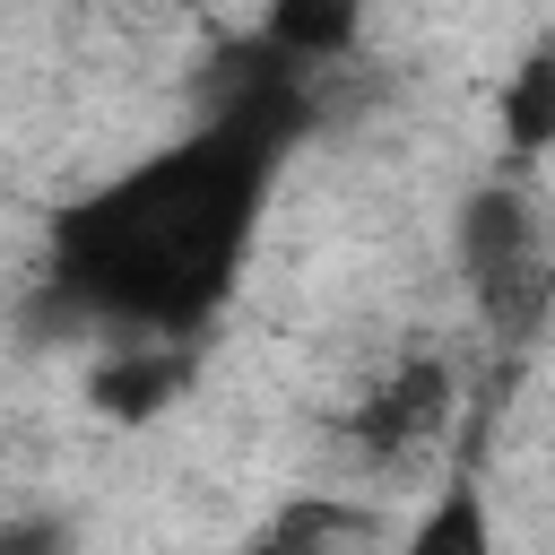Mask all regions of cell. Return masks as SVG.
Here are the masks:
<instances>
[{
  "label": "cell",
  "mask_w": 555,
  "mask_h": 555,
  "mask_svg": "<svg viewBox=\"0 0 555 555\" xmlns=\"http://www.w3.org/2000/svg\"><path fill=\"white\" fill-rule=\"evenodd\" d=\"M251 173H260V130H217L173 156H156L139 182L95 199L69 243H78V286L104 295L113 312L147 321H191L251 217Z\"/></svg>",
  "instance_id": "cell-1"
},
{
  "label": "cell",
  "mask_w": 555,
  "mask_h": 555,
  "mask_svg": "<svg viewBox=\"0 0 555 555\" xmlns=\"http://www.w3.org/2000/svg\"><path fill=\"white\" fill-rule=\"evenodd\" d=\"M460 269H468L494 338H529L555 312V260H546L538 208L520 191H477L460 208Z\"/></svg>",
  "instance_id": "cell-2"
},
{
  "label": "cell",
  "mask_w": 555,
  "mask_h": 555,
  "mask_svg": "<svg viewBox=\"0 0 555 555\" xmlns=\"http://www.w3.org/2000/svg\"><path fill=\"white\" fill-rule=\"evenodd\" d=\"M442 425H451V364L442 356H399L382 373V390L347 416V442L364 460H416Z\"/></svg>",
  "instance_id": "cell-3"
},
{
  "label": "cell",
  "mask_w": 555,
  "mask_h": 555,
  "mask_svg": "<svg viewBox=\"0 0 555 555\" xmlns=\"http://www.w3.org/2000/svg\"><path fill=\"white\" fill-rule=\"evenodd\" d=\"M364 9H373V0H269L260 35H269V52H286V61H338V52L356 43Z\"/></svg>",
  "instance_id": "cell-4"
},
{
  "label": "cell",
  "mask_w": 555,
  "mask_h": 555,
  "mask_svg": "<svg viewBox=\"0 0 555 555\" xmlns=\"http://www.w3.org/2000/svg\"><path fill=\"white\" fill-rule=\"evenodd\" d=\"M243 555H364V512L321 503V494H295Z\"/></svg>",
  "instance_id": "cell-5"
},
{
  "label": "cell",
  "mask_w": 555,
  "mask_h": 555,
  "mask_svg": "<svg viewBox=\"0 0 555 555\" xmlns=\"http://www.w3.org/2000/svg\"><path fill=\"white\" fill-rule=\"evenodd\" d=\"M399 555H494V520H486V494L460 477V486H442L434 494V512L416 520V538L399 546Z\"/></svg>",
  "instance_id": "cell-6"
},
{
  "label": "cell",
  "mask_w": 555,
  "mask_h": 555,
  "mask_svg": "<svg viewBox=\"0 0 555 555\" xmlns=\"http://www.w3.org/2000/svg\"><path fill=\"white\" fill-rule=\"evenodd\" d=\"M503 139H512L520 156L555 147V52H529V61L512 69V87H503Z\"/></svg>",
  "instance_id": "cell-7"
},
{
  "label": "cell",
  "mask_w": 555,
  "mask_h": 555,
  "mask_svg": "<svg viewBox=\"0 0 555 555\" xmlns=\"http://www.w3.org/2000/svg\"><path fill=\"white\" fill-rule=\"evenodd\" d=\"M173 382H182V356L130 347V356H113V364L95 373V408H113V416H147V408H156Z\"/></svg>",
  "instance_id": "cell-8"
},
{
  "label": "cell",
  "mask_w": 555,
  "mask_h": 555,
  "mask_svg": "<svg viewBox=\"0 0 555 555\" xmlns=\"http://www.w3.org/2000/svg\"><path fill=\"white\" fill-rule=\"evenodd\" d=\"M0 555H69V529L52 512H26V520H0Z\"/></svg>",
  "instance_id": "cell-9"
}]
</instances>
